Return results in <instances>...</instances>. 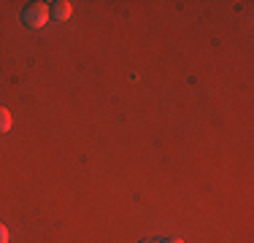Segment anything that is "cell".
Instances as JSON below:
<instances>
[{
  "label": "cell",
  "instance_id": "1",
  "mask_svg": "<svg viewBox=\"0 0 254 243\" xmlns=\"http://www.w3.org/2000/svg\"><path fill=\"white\" fill-rule=\"evenodd\" d=\"M49 3H33V5H27V11L22 14V19H25L27 27H33V30H41V27H46V22H49Z\"/></svg>",
  "mask_w": 254,
  "mask_h": 243
},
{
  "label": "cell",
  "instance_id": "2",
  "mask_svg": "<svg viewBox=\"0 0 254 243\" xmlns=\"http://www.w3.org/2000/svg\"><path fill=\"white\" fill-rule=\"evenodd\" d=\"M49 14L57 22H68L70 14H73V5H70L68 0H57V3H49Z\"/></svg>",
  "mask_w": 254,
  "mask_h": 243
},
{
  "label": "cell",
  "instance_id": "3",
  "mask_svg": "<svg viewBox=\"0 0 254 243\" xmlns=\"http://www.w3.org/2000/svg\"><path fill=\"white\" fill-rule=\"evenodd\" d=\"M11 130V114L5 108H0V132H8Z\"/></svg>",
  "mask_w": 254,
  "mask_h": 243
},
{
  "label": "cell",
  "instance_id": "4",
  "mask_svg": "<svg viewBox=\"0 0 254 243\" xmlns=\"http://www.w3.org/2000/svg\"><path fill=\"white\" fill-rule=\"evenodd\" d=\"M0 243H8V230L0 224Z\"/></svg>",
  "mask_w": 254,
  "mask_h": 243
},
{
  "label": "cell",
  "instance_id": "5",
  "mask_svg": "<svg viewBox=\"0 0 254 243\" xmlns=\"http://www.w3.org/2000/svg\"><path fill=\"white\" fill-rule=\"evenodd\" d=\"M162 243H184V241H162Z\"/></svg>",
  "mask_w": 254,
  "mask_h": 243
},
{
  "label": "cell",
  "instance_id": "6",
  "mask_svg": "<svg viewBox=\"0 0 254 243\" xmlns=\"http://www.w3.org/2000/svg\"><path fill=\"white\" fill-rule=\"evenodd\" d=\"M143 243H162V241H143Z\"/></svg>",
  "mask_w": 254,
  "mask_h": 243
}]
</instances>
